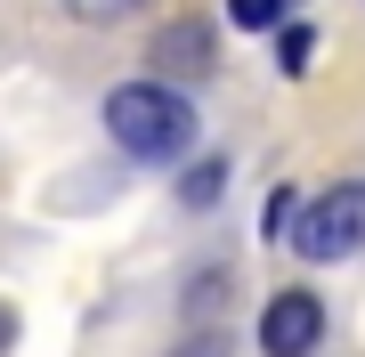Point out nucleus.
<instances>
[{
  "instance_id": "obj_1",
  "label": "nucleus",
  "mask_w": 365,
  "mask_h": 357,
  "mask_svg": "<svg viewBox=\"0 0 365 357\" xmlns=\"http://www.w3.org/2000/svg\"><path fill=\"white\" fill-rule=\"evenodd\" d=\"M106 130H114V146L130 162H179L195 146V106L170 81H122L106 98Z\"/></svg>"
},
{
  "instance_id": "obj_9",
  "label": "nucleus",
  "mask_w": 365,
  "mask_h": 357,
  "mask_svg": "<svg viewBox=\"0 0 365 357\" xmlns=\"http://www.w3.org/2000/svg\"><path fill=\"white\" fill-rule=\"evenodd\" d=\"M292 219H300L292 187H276V195H268V219H260V227H268V244H284V236H292Z\"/></svg>"
},
{
  "instance_id": "obj_2",
  "label": "nucleus",
  "mask_w": 365,
  "mask_h": 357,
  "mask_svg": "<svg viewBox=\"0 0 365 357\" xmlns=\"http://www.w3.org/2000/svg\"><path fill=\"white\" fill-rule=\"evenodd\" d=\"M292 244L309 252V260H349V252H365V179H341L317 203H300Z\"/></svg>"
},
{
  "instance_id": "obj_3",
  "label": "nucleus",
  "mask_w": 365,
  "mask_h": 357,
  "mask_svg": "<svg viewBox=\"0 0 365 357\" xmlns=\"http://www.w3.org/2000/svg\"><path fill=\"white\" fill-rule=\"evenodd\" d=\"M317 341H325V301L317 292H276L260 317V349L268 357H317Z\"/></svg>"
},
{
  "instance_id": "obj_6",
  "label": "nucleus",
  "mask_w": 365,
  "mask_h": 357,
  "mask_svg": "<svg viewBox=\"0 0 365 357\" xmlns=\"http://www.w3.org/2000/svg\"><path fill=\"white\" fill-rule=\"evenodd\" d=\"M227 25H244V33H276V25H284V0H227Z\"/></svg>"
},
{
  "instance_id": "obj_8",
  "label": "nucleus",
  "mask_w": 365,
  "mask_h": 357,
  "mask_svg": "<svg viewBox=\"0 0 365 357\" xmlns=\"http://www.w3.org/2000/svg\"><path fill=\"white\" fill-rule=\"evenodd\" d=\"M66 9L81 16V25H122V16H138L146 0H66Z\"/></svg>"
},
{
  "instance_id": "obj_10",
  "label": "nucleus",
  "mask_w": 365,
  "mask_h": 357,
  "mask_svg": "<svg viewBox=\"0 0 365 357\" xmlns=\"http://www.w3.org/2000/svg\"><path fill=\"white\" fill-rule=\"evenodd\" d=\"M170 357H227V341H220V333H211V325H195V333H187L179 349H170Z\"/></svg>"
},
{
  "instance_id": "obj_7",
  "label": "nucleus",
  "mask_w": 365,
  "mask_h": 357,
  "mask_svg": "<svg viewBox=\"0 0 365 357\" xmlns=\"http://www.w3.org/2000/svg\"><path fill=\"white\" fill-rule=\"evenodd\" d=\"M309 57H317V33L309 25H284V33H276V66H284V73H309Z\"/></svg>"
},
{
  "instance_id": "obj_11",
  "label": "nucleus",
  "mask_w": 365,
  "mask_h": 357,
  "mask_svg": "<svg viewBox=\"0 0 365 357\" xmlns=\"http://www.w3.org/2000/svg\"><path fill=\"white\" fill-rule=\"evenodd\" d=\"M16 341V317H9V309H0V349H9Z\"/></svg>"
},
{
  "instance_id": "obj_4",
  "label": "nucleus",
  "mask_w": 365,
  "mask_h": 357,
  "mask_svg": "<svg viewBox=\"0 0 365 357\" xmlns=\"http://www.w3.org/2000/svg\"><path fill=\"white\" fill-rule=\"evenodd\" d=\"M203 81L211 73V16H170L155 33V81Z\"/></svg>"
},
{
  "instance_id": "obj_5",
  "label": "nucleus",
  "mask_w": 365,
  "mask_h": 357,
  "mask_svg": "<svg viewBox=\"0 0 365 357\" xmlns=\"http://www.w3.org/2000/svg\"><path fill=\"white\" fill-rule=\"evenodd\" d=\"M220 187H227V155H203V162H187V171H179V203H187V212H211Z\"/></svg>"
}]
</instances>
